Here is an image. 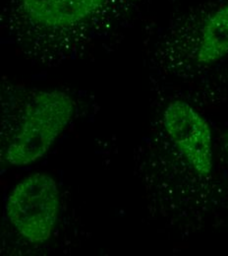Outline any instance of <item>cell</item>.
<instances>
[{"instance_id":"cell-1","label":"cell","mask_w":228,"mask_h":256,"mask_svg":"<svg viewBox=\"0 0 228 256\" xmlns=\"http://www.w3.org/2000/svg\"><path fill=\"white\" fill-rule=\"evenodd\" d=\"M146 0H6L1 18L13 31L72 36L131 16Z\"/></svg>"},{"instance_id":"cell-2","label":"cell","mask_w":228,"mask_h":256,"mask_svg":"<svg viewBox=\"0 0 228 256\" xmlns=\"http://www.w3.org/2000/svg\"><path fill=\"white\" fill-rule=\"evenodd\" d=\"M75 108V100L64 91L33 93L25 104L20 128L6 150V162L26 166L43 158L69 126Z\"/></svg>"},{"instance_id":"cell-3","label":"cell","mask_w":228,"mask_h":256,"mask_svg":"<svg viewBox=\"0 0 228 256\" xmlns=\"http://www.w3.org/2000/svg\"><path fill=\"white\" fill-rule=\"evenodd\" d=\"M60 206V190L54 178L34 172L13 188L5 211L9 223L26 242L43 244L53 234Z\"/></svg>"},{"instance_id":"cell-4","label":"cell","mask_w":228,"mask_h":256,"mask_svg":"<svg viewBox=\"0 0 228 256\" xmlns=\"http://www.w3.org/2000/svg\"><path fill=\"white\" fill-rule=\"evenodd\" d=\"M166 134L200 176H209L214 168L213 132L209 122L183 100L170 102L163 112Z\"/></svg>"},{"instance_id":"cell-5","label":"cell","mask_w":228,"mask_h":256,"mask_svg":"<svg viewBox=\"0 0 228 256\" xmlns=\"http://www.w3.org/2000/svg\"><path fill=\"white\" fill-rule=\"evenodd\" d=\"M180 30L188 34L189 58L210 66L228 56V0H219L182 15Z\"/></svg>"},{"instance_id":"cell-6","label":"cell","mask_w":228,"mask_h":256,"mask_svg":"<svg viewBox=\"0 0 228 256\" xmlns=\"http://www.w3.org/2000/svg\"><path fill=\"white\" fill-rule=\"evenodd\" d=\"M226 149H227V152L228 154V131L227 135H226Z\"/></svg>"}]
</instances>
